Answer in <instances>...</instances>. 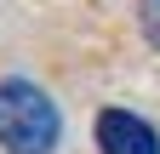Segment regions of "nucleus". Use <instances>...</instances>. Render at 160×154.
I'll return each mask as SVG.
<instances>
[{"instance_id": "1", "label": "nucleus", "mask_w": 160, "mask_h": 154, "mask_svg": "<svg viewBox=\"0 0 160 154\" xmlns=\"http://www.w3.org/2000/svg\"><path fill=\"white\" fill-rule=\"evenodd\" d=\"M63 137V114L34 80H0V148L6 154H52Z\"/></svg>"}, {"instance_id": "2", "label": "nucleus", "mask_w": 160, "mask_h": 154, "mask_svg": "<svg viewBox=\"0 0 160 154\" xmlns=\"http://www.w3.org/2000/svg\"><path fill=\"white\" fill-rule=\"evenodd\" d=\"M97 148L103 154H160V131L132 108H103L97 114Z\"/></svg>"}, {"instance_id": "3", "label": "nucleus", "mask_w": 160, "mask_h": 154, "mask_svg": "<svg viewBox=\"0 0 160 154\" xmlns=\"http://www.w3.org/2000/svg\"><path fill=\"white\" fill-rule=\"evenodd\" d=\"M137 23H143V34H149V46L160 51V0H137Z\"/></svg>"}]
</instances>
